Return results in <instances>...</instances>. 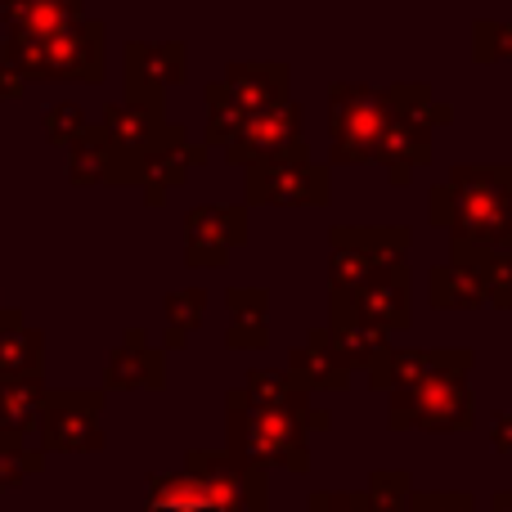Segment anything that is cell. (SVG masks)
Wrapping results in <instances>:
<instances>
[{
	"mask_svg": "<svg viewBox=\"0 0 512 512\" xmlns=\"http://www.w3.org/2000/svg\"><path fill=\"white\" fill-rule=\"evenodd\" d=\"M490 441H495L499 454H512V409H504V414L490 423Z\"/></svg>",
	"mask_w": 512,
	"mask_h": 512,
	"instance_id": "obj_33",
	"label": "cell"
},
{
	"mask_svg": "<svg viewBox=\"0 0 512 512\" xmlns=\"http://www.w3.org/2000/svg\"><path fill=\"white\" fill-rule=\"evenodd\" d=\"M99 135H104L108 153L117 167V185H140V158L153 144L167 135V108L162 104H144V99H122L108 104V113L99 117Z\"/></svg>",
	"mask_w": 512,
	"mask_h": 512,
	"instance_id": "obj_8",
	"label": "cell"
},
{
	"mask_svg": "<svg viewBox=\"0 0 512 512\" xmlns=\"http://www.w3.org/2000/svg\"><path fill=\"white\" fill-rule=\"evenodd\" d=\"M252 207H324L328 203V167L310 158H274L248 167L243 176Z\"/></svg>",
	"mask_w": 512,
	"mask_h": 512,
	"instance_id": "obj_10",
	"label": "cell"
},
{
	"mask_svg": "<svg viewBox=\"0 0 512 512\" xmlns=\"http://www.w3.org/2000/svg\"><path fill=\"white\" fill-rule=\"evenodd\" d=\"M207 310V292L203 288H180L167 297V351H180L189 342L198 324H203Z\"/></svg>",
	"mask_w": 512,
	"mask_h": 512,
	"instance_id": "obj_25",
	"label": "cell"
},
{
	"mask_svg": "<svg viewBox=\"0 0 512 512\" xmlns=\"http://www.w3.org/2000/svg\"><path fill=\"white\" fill-rule=\"evenodd\" d=\"M248 243V207H189L185 216V265L194 270H221L234 248Z\"/></svg>",
	"mask_w": 512,
	"mask_h": 512,
	"instance_id": "obj_12",
	"label": "cell"
},
{
	"mask_svg": "<svg viewBox=\"0 0 512 512\" xmlns=\"http://www.w3.org/2000/svg\"><path fill=\"white\" fill-rule=\"evenodd\" d=\"M477 355L468 346H454L423 382L405 391H391V414L387 427L391 432H409V427H423V432H468L472 427V391H468V369Z\"/></svg>",
	"mask_w": 512,
	"mask_h": 512,
	"instance_id": "obj_5",
	"label": "cell"
},
{
	"mask_svg": "<svg viewBox=\"0 0 512 512\" xmlns=\"http://www.w3.org/2000/svg\"><path fill=\"white\" fill-rule=\"evenodd\" d=\"M27 90V81L18 77L14 68H9V63H0V104H5V99H18Z\"/></svg>",
	"mask_w": 512,
	"mask_h": 512,
	"instance_id": "obj_34",
	"label": "cell"
},
{
	"mask_svg": "<svg viewBox=\"0 0 512 512\" xmlns=\"http://www.w3.org/2000/svg\"><path fill=\"white\" fill-rule=\"evenodd\" d=\"M104 391H45L41 400V454H81V450H104Z\"/></svg>",
	"mask_w": 512,
	"mask_h": 512,
	"instance_id": "obj_7",
	"label": "cell"
},
{
	"mask_svg": "<svg viewBox=\"0 0 512 512\" xmlns=\"http://www.w3.org/2000/svg\"><path fill=\"white\" fill-rule=\"evenodd\" d=\"M328 319H364V324L396 333L409 324V265L387 261L351 292L342 310H328Z\"/></svg>",
	"mask_w": 512,
	"mask_h": 512,
	"instance_id": "obj_13",
	"label": "cell"
},
{
	"mask_svg": "<svg viewBox=\"0 0 512 512\" xmlns=\"http://www.w3.org/2000/svg\"><path fill=\"white\" fill-rule=\"evenodd\" d=\"M68 180L72 185H117L113 153H108L99 126H86V131L68 144Z\"/></svg>",
	"mask_w": 512,
	"mask_h": 512,
	"instance_id": "obj_24",
	"label": "cell"
},
{
	"mask_svg": "<svg viewBox=\"0 0 512 512\" xmlns=\"http://www.w3.org/2000/svg\"><path fill=\"white\" fill-rule=\"evenodd\" d=\"M409 490H414V481H409L405 468H382L369 477V508L373 512H400L409 504Z\"/></svg>",
	"mask_w": 512,
	"mask_h": 512,
	"instance_id": "obj_27",
	"label": "cell"
},
{
	"mask_svg": "<svg viewBox=\"0 0 512 512\" xmlns=\"http://www.w3.org/2000/svg\"><path fill=\"white\" fill-rule=\"evenodd\" d=\"M409 512H477L468 490H409Z\"/></svg>",
	"mask_w": 512,
	"mask_h": 512,
	"instance_id": "obj_31",
	"label": "cell"
},
{
	"mask_svg": "<svg viewBox=\"0 0 512 512\" xmlns=\"http://www.w3.org/2000/svg\"><path fill=\"white\" fill-rule=\"evenodd\" d=\"M310 512H373L369 495H342V490H315Z\"/></svg>",
	"mask_w": 512,
	"mask_h": 512,
	"instance_id": "obj_32",
	"label": "cell"
},
{
	"mask_svg": "<svg viewBox=\"0 0 512 512\" xmlns=\"http://www.w3.org/2000/svg\"><path fill=\"white\" fill-rule=\"evenodd\" d=\"M104 387L113 391H158L167 387V351L149 346L144 328H131L122 337L113 355H108V373H104Z\"/></svg>",
	"mask_w": 512,
	"mask_h": 512,
	"instance_id": "obj_15",
	"label": "cell"
},
{
	"mask_svg": "<svg viewBox=\"0 0 512 512\" xmlns=\"http://www.w3.org/2000/svg\"><path fill=\"white\" fill-rule=\"evenodd\" d=\"M221 86H225V95L234 99V108H239L243 117H252V113H265V108L288 99L292 72H288V63H230Z\"/></svg>",
	"mask_w": 512,
	"mask_h": 512,
	"instance_id": "obj_16",
	"label": "cell"
},
{
	"mask_svg": "<svg viewBox=\"0 0 512 512\" xmlns=\"http://www.w3.org/2000/svg\"><path fill=\"white\" fill-rule=\"evenodd\" d=\"M445 122H454V108L441 104L427 81H391V86L333 81L328 86L333 167L378 162L391 185H405L409 171L432 162V131Z\"/></svg>",
	"mask_w": 512,
	"mask_h": 512,
	"instance_id": "obj_1",
	"label": "cell"
},
{
	"mask_svg": "<svg viewBox=\"0 0 512 512\" xmlns=\"http://www.w3.org/2000/svg\"><path fill=\"white\" fill-rule=\"evenodd\" d=\"M432 225L450 230L454 261L477 265L490 306H512V167L463 162L427 194Z\"/></svg>",
	"mask_w": 512,
	"mask_h": 512,
	"instance_id": "obj_2",
	"label": "cell"
},
{
	"mask_svg": "<svg viewBox=\"0 0 512 512\" xmlns=\"http://www.w3.org/2000/svg\"><path fill=\"white\" fill-rule=\"evenodd\" d=\"M203 162H207V144H203V140H194V135H189L180 122H171V126H167V135H162V140L140 158V189H144V203H149V207H162V203H167L171 189L185 185V180L194 176V171L203 167Z\"/></svg>",
	"mask_w": 512,
	"mask_h": 512,
	"instance_id": "obj_14",
	"label": "cell"
},
{
	"mask_svg": "<svg viewBox=\"0 0 512 512\" xmlns=\"http://www.w3.org/2000/svg\"><path fill=\"white\" fill-rule=\"evenodd\" d=\"M203 95H207V126H203V144H230L234 135L243 131V122H248V117H243L239 108H234V99L225 95L221 81H212V86H207Z\"/></svg>",
	"mask_w": 512,
	"mask_h": 512,
	"instance_id": "obj_26",
	"label": "cell"
},
{
	"mask_svg": "<svg viewBox=\"0 0 512 512\" xmlns=\"http://www.w3.org/2000/svg\"><path fill=\"white\" fill-rule=\"evenodd\" d=\"M490 512H512V490H499V495L490 499Z\"/></svg>",
	"mask_w": 512,
	"mask_h": 512,
	"instance_id": "obj_35",
	"label": "cell"
},
{
	"mask_svg": "<svg viewBox=\"0 0 512 512\" xmlns=\"http://www.w3.org/2000/svg\"><path fill=\"white\" fill-rule=\"evenodd\" d=\"M104 32L99 18H77V23L59 27L50 36H5L0 41V63L32 81H81V86H99L108 68Z\"/></svg>",
	"mask_w": 512,
	"mask_h": 512,
	"instance_id": "obj_4",
	"label": "cell"
},
{
	"mask_svg": "<svg viewBox=\"0 0 512 512\" xmlns=\"http://www.w3.org/2000/svg\"><path fill=\"white\" fill-rule=\"evenodd\" d=\"M86 18V0H0L5 36H50Z\"/></svg>",
	"mask_w": 512,
	"mask_h": 512,
	"instance_id": "obj_19",
	"label": "cell"
},
{
	"mask_svg": "<svg viewBox=\"0 0 512 512\" xmlns=\"http://www.w3.org/2000/svg\"><path fill=\"white\" fill-rule=\"evenodd\" d=\"M126 99L162 104L167 90H176L189 77V45L185 41H126L122 50Z\"/></svg>",
	"mask_w": 512,
	"mask_h": 512,
	"instance_id": "obj_11",
	"label": "cell"
},
{
	"mask_svg": "<svg viewBox=\"0 0 512 512\" xmlns=\"http://www.w3.org/2000/svg\"><path fill=\"white\" fill-rule=\"evenodd\" d=\"M288 373L301 382L306 391H346L351 382V364L342 360V351L333 346L328 328H315L306 337V346L288 355Z\"/></svg>",
	"mask_w": 512,
	"mask_h": 512,
	"instance_id": "obj_17",
	"label": "cell"
},
{
	"mask_svg": "<svg viewBox=\"0 0 512 512\" xmlns=\"http://www.w3.org/2000/svg\"><path fill=\"white\" fill-rule=\"evenodd\" d=\"M41 378H0V445H27L41 423Z\"/></svg>",
	"mask_w": 512,
	"mask_h": 512,
	"instance_id": "obj_20",
	"label": "cell"
},
{
	"mask_svg": "<svg viewBox=\"0 0 512 512\" xmlns=\"http://www.w3.org/2000/svg\"><path fill=\"white\" fill-rule=\"evenodd\" d=\"M45 337L23 319V310L0 306V378H41Z\"/></svg>",
	"mask_w": 512,
	"mask_h": 512,
	"instance_id": "obj_18",
	"label": "cell"
},
{
	"mask_svg": "<svg viewBox=\"0 0 512 512\" xmlns=\"http://www.w3.org/2000/svg\"><path fill=\"white\" fill-rule=\"evenodd\" d=\"M225 158H230V167L243 171L274 158H310V144L301 135V108L292 104V95L283 104L265 108V113H252L243 131L225 144Z\"/></svg>",
	"mask_w": 512,
	"mask_h": 512,
	"instance_id": "obj_9",
	"label": "cell"
},
{
	"mask_svg": "<svg viewBox=\"0 0 512 512\" xmlns=\"http://www.w3.org/2000/svg\"><path fill=\"white\" fill-rule=\"evenodd\" d=\"M328 337H333V346L342 351V360L351 369H373L391 351V342H387L391 333L364 324V319H328Z\"/></svg>",
	"mask_w": 512,
	"mask_h": 512,
	"instance_id": "obj_23",
	"label": "cell"
},
{
	"mask_svg": "<svg viewBox=\"0 0 512 512\" xmlns=\"http://www.w3.org/2000/svg\"><path fill=\"white\" fill-rule=\"evenodd\" d=\"M41 468H45L41 450H27V445H0V490L23 486V481L36 477Z\"/></svg>",
	"mask_w": 512,
	"mask_h": 512,
	"instance_id": "obj_29",
	"label": "cell"
},
{
	"mask_svg": "<svg viewBox=\"0 0 512 512\" xmlns=\"http://www.w3.org/2000/svg\"><path fill=\"white\" fill-rule=\"evenodd\" d=\"M472 59L477 63H512V23L481 18L472 27Z\"/></svg>",
	"mask_w": 512,
	"mask_h": 512,
	"instance_id": "obj_28",
	"label": "cell"
},
{
	"mask_svg": "<svg viewBox=\"0 0 512 512\" xmlns=\"http://www.w3.org/2000/svg\"><path fill=\"white\" fill-rule=\"evenodd\" d=\"M328 248H333L328 252V310H342L378 265L405 261L409 230L405 225H337L328 234Z\"/></svg>",
	"mask_w": 512,
	"mask_h": 512,
	"instance_id": "obj_6",
	"label": "cell"
},
{
	"mask_svg": "<svg viewBox=\"0 0 512 512\" xmlns=\"http://www.w3.org/2000/svg\"><path fill=\"white\" fill-rule=\"evenodd\" d=\"M230 409V459L243 468H310V427L324 432L328 414L310 409V391L301 387L292 373L252 369L239 391L225 396Z\"/></svg>",
	"mask_w": 512,
	"mask_h": 512,
	"instance_id": "obj_3",
	"label": "cell"
},
{
	"mask_svg": "<svg viewBox=\"0 0 512 512\" xmlns=\"http://www.w3.org/2000/svg\"><path fill=\"white\" fill-rule=\"evenodd\" d=\"M427 301L436 310H477V306H490V288L477 274V265L450 256V265H436L427 274Z\"/></svg>",
	"mask_w": 512,
	"mask_h": 512,
	"instance_id": "obj_21",
	"label": "cell"
},
{
	"mask_svg": "<svg viewBox=\"0 0 512 512\" xmlns=\"http://www.w3.org/2000/svg\"><path fill=\"white\" fill-rule=\"evenodd\" d=\"M41 126H45V140L59 144V149H68V144L90 126V117L81 113V104H54V108H45Z\"/></svg>",
	"mask_w": 512,
	"mask_h": 512,
	"instance_id": "obj_30",
	"label": "cell"
},
{
	"mask_svg": "<svg viewBox=\"0 0 512 512\" xmlns=\"http://www.w3.org/2000/svg\"><path fill=\"white\" fill-rule=\"evenodd\" d=\"M230 333L225 346L230 351H261L270 342V292L265 288H230Z\"/></svg>",
	"mask_w": 512,
	"mask_h": 512,
	"instance_id": "obj_22",
	"label": "cell"
}]
</instances>
